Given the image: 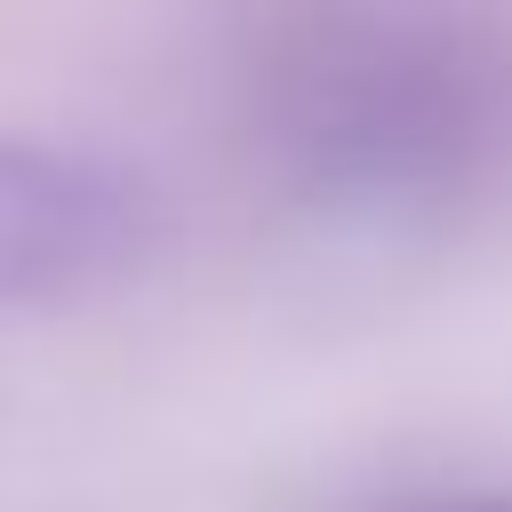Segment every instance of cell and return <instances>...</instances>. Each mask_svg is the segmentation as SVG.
Returning <instances> with one entry per match:
<instances>
[{
	"label": "cell",
	"mask_w": 512,
	"mask_h": 512,
	"mask_svg": "<svg viewBox=\"0 0 512 512\" xmlns=\"http://www.w3.org/2000/svg\"><path fill=\"white\" fill-rule=\"evenodd\" d=\"M248 120L272 168L336 208H432L504 160L512 64L432 0H320L256 48Z\"/></svg>",
	"instance_id": "cell-1"
},
{
	"label": "cell",
	"mask_w": 512,
	"mask_h": 512,
	"mask_svg": "<svg viewBox=\"0 0 512 512\" xmlns=\"http://www.w3.org/2000/svg\"><path fill=\"white\" fill-rule=\"evenodd\" d=\"M152 256L160 192L144 168L64 136H0V304H88Z\"/></svg>",
	"instance_id": "cell-2"
},
{
	"label": "cell",
	"mask_w": 512,
	"mask_h": 512,
	"mask_svg": "<svg viewBox=\"0 0 512 512\" xmlns=\"http://www.w3.org/2000/svg\"><path fill=\"white\" fill-rule=\"evenodd\" d=\"M464 512H504V504H464Z\"/></svg>",
	"instance_id": "cell-3"
}]
</instances>
